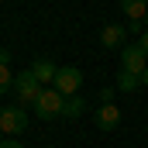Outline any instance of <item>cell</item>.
<instances>
[{"instance_id": "19", "label": "cell", "mask_w": 148, "mask_h": 148, "mask_svg": "<svg viewBox=\"0 0 148 148\" xmlns=\"http://www.w3.org/2000/svg\"><path fill=\"white\" fill-rule=\"evenodd\" d=\"M45 148H52V145H45Z\"/></svg>"}, {"instance_id": "1", "label": "cell", "mask_w": 148, "mask_h": 148, "mask_svg": "<svg viewBox=\"0 0 148 148\" xmlns=\"http://www.w3.org/2000/svg\"><path fill=\"white\" fill-rule=\"evenodd\" d=\"M41 90H45V86L38 83V76L31 73V69H24V73L14 76V97H17L21 107H35L38 97H41Z\"/></svg>"}, {"instance_id": "4", "label": "cell", "mask_w": 148, "mask_h": 148, "mask_svg": "<svg viewBox=\"0 0 148 148\" xmlns=\"http://www.w3.org/2000/svg\"><path fill=\"white\" fill-rule=\"evenodd\" d=\"M62 97H76L79 93V86H83V73L76 69V66H59V76H55V83H52Z\"/></svg>"}, {"instance_id": "17", "label": "cell", "mask_w": 148, "mask_h": 148, "mask_svg": "<svg viewBox=\"0 0 148 148\" xmlns=\"http://www.w3.org/2000/svg\"><path fill=\"white\" fill-rule=\"evenodd\" d=\"M141 83H145V86H148V69H145V73H141Z\"/></svg>"}, {"instance_id": "18", "label": "cell", "mask_w": 148, "mask_h": 148, "mask_svg": "<svg viewBox=\"0 0 148 148\" xmlns=\"http://www.w3.org/2000/svg\"><path fill=\"white\" fill-rule=\"evenodd\" d=\"M0 141H3V131H0Z\"/></svg>"}, {"instance_id": "10", "label": "cell", "mask_w": 148, "mask_h": 148, "mask_svg": "<svg viewBox=\"0 0 148 148\" xmlns=\"http://www.w3.org/2000/svg\"><path fill=\"white\" fill-rule=\"evenodd\" d=\"M83 110H86V100L76 93V97H66V107H62V117H69V121H76V117H83Z\"/></svg>"}, {"instance_id": "11", "label": "cell", "mask_w": 148, "mask_h": 148, "mask_svg": "<svg viewBox=\"0 0 148 148\" xmlns=\"http://www.w3.org/2000/svg\"><path fill=\"white\" fill-rule=\"evenodd\" d=\"M138 86H141V76H134V73H124V69L117 73V90H121V93H134Z\"/></svg>"}, {"instance_id": "5", "label": "cell", "mask_w": 148, "mask_h": 148, "mask_svg": "<svg viewBox=\"0 0 148 148\" xmlns=\"http://www.w3.org/2000/svg\"><path fill=\"white\" fill-rule=\"evenodd\" d=\"M121 69L141 76L148 69V52L141 48V45H127V48H121Z\"/></svg>"}, {"instance_id": "3", "label": "cell", "mask_w": 148, "mask_h": 148, "mask_svg": "<svg viewBox=\"0 0 148 148\" xmlns=\"http://www.w3.org/2000/svg\"><path fill=\"white\" fill-rule=\"evenodd\" d=\"M24 127H28V110H24L21 103H14V107H3V110H0V131H3L7 138L21 134Z\"/></svg>"}, {"instance_id": "6", "label": "cell", "mask_w": 148, "mask_h": 148, "mask_svg": "<svg viewBox=\"0 0 148 148\" xmlns=\"http://www.w3.org/2000/svg\"><path fill=\"white\" fill-rule=\"evenodd\" d=\"M93 121H97L100 131H114V127L121 124V110H117L114 103H100V110L93 114Z\"/></svg>"}, {"instance_id": "14", "label": "cell", "mask_w": 148, "mask_h": 148, "mask_svg": "<svg viewBox=\"0 0 148 148\" xmlns=\"http://www.w3.org/2000/svg\"><path fill=\"white\" fill-rule=\"evenodd\" d=\"M0 148H24V145H21V141H10V138H3V141H0Z\"/></svg>"}, {"instance_id": "2", "label": "cell", "mask_w": 148, "mask_h": 148, "mask_svg": "<svg viewBox=\"0 0 148 148\" xmlns=\"http://www.w3.org/2000/svg\"><path fill=\"white\" fill-rule=\"evenodd\" d=\"M62 107H66V97H62L55 86H45L41 97H38V103H35V114L41 121H55V117L62 114Z\"/></svg>"}, {"instance_id": "16", "label": "cell", "mask_w": 148, "mask_h": 148, "mask_svg": "<svg viewBox=\"0 0 148 148\" xmlns=\"http://www.w3.org/2000/svg\"><path fill=\"white\" fill-rule=\"evenodd\" d=\"M7 59H10V52H7V48H0V62H7Z\"/></svg>"}, {"instance_id": "7", "label": "cell", "mask_w": 148, "mask_h": 148, "mask_svg": "<svg viewBox=\"0 0 148 148\" xmlns=\"http://www.w3.org/2000/svg\"><path fill=\"white\" fill-rule=\"evenodd\" d=\"M31 73L38 76V83H41V86H52V83H55V76H59V66H55L52 59H35V62H31Z\"/></svg>"}, {"instance_id": "15", "label": "cell", "mask_w": 148, "mask_h": 148, "mask_svg": "<svg viewBox=\"0 0 148 148\" xmlns=\"http://www.w3.org/2000/svg\"><path fill=\"white\" fill-rule=\"evenodd\" d=\"M138 45H141V48H145V52H148V31H145V35H141V38H138Z\"/></svg>"}, {"instance_id": "12", "label": "cell", "mask_w": 148, "mask_h": 148, "mask_svg": "<svg viewBox=\"0 0 148 148\" xmlns=\"http://www.w3.org/2000/svg\"><path fill=\"white\" fill-rule=\"evenodd\" d=\"M14 90V76H10V66L0 62V93H10Z\"/></svg>"}, {"instance_id": "8", "label": "cell", "mask_w": 148, "mask_h": 148, "mask_svg": "<svg viewBox=\"0 0 148 148\" xmlns=\"http://www.w3.org/2000/svg\"><path fill=\"white\" fill-rule=\"evenodd\" d=\"M121 10L127 21H148V0H121Z\"/></svg>"}, {"instance_id": "13", "label": "cell", "mask_w": 148, "mask_h": 148, "mask_svg": "<svg viewBox=\"0 0 148 148\" xmlns=\"http://www.w3.org/2000/svg\"><path fill=\"white\" fill-rule=\"evenodd\" d=\"M100 103H114V90H110V86L100 90Z\"/></svg>"}, {"instance_id": "9", "label": "cell", "mask_w": 148, "mask_h": 148, "mask_svg": "<svg viewBox=\"0 0 148 148\" xmlns=\"http://www.w3.org/2000/svg\"><path fill=\"white\" fill-rule=\"evenodd\" d=\"M127 35V28H121V24H107L103 31H100V41H103V48H117L121 41Z\"/></svg>"}]
</instances>
